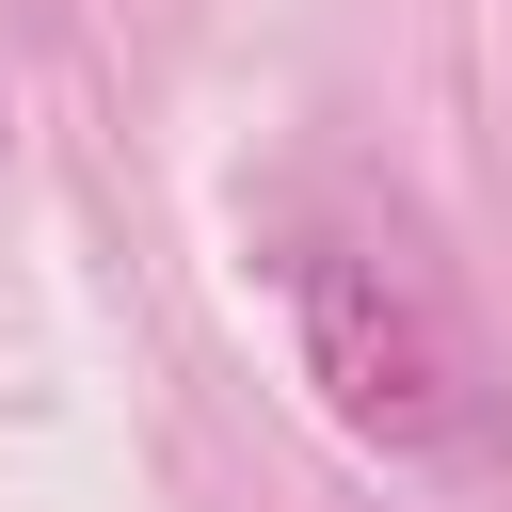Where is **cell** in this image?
Listing matches in <instances>:
<instances>
[{
    "instance_id": "6da1fadb",
    "label": "cell",
    "mask_w": 512,
    "mask_h": 512,
    "mask_svg": "<svg viewBox=\"0 0 512 512\" xmlns=\"http://www.w3.org/2000/svg\"><path fill=\"white\" fill-rule=\"evenodd\" d=\"M288 336H304V384L336 400V432H368V448H464V432H480L464 336L432 320V288H416L400 256L304 240V256H288Z\"/></svg>"
}]
</instances>
